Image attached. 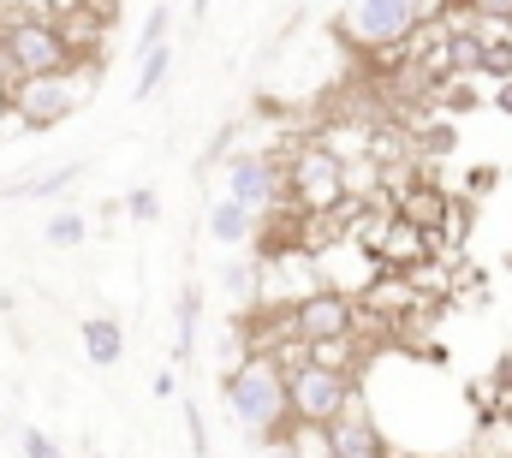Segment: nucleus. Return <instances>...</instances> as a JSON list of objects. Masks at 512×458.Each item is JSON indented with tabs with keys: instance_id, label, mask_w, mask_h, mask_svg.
<instances>
[{
	"instance_id": "nucleus-11",
	"label": "nucleus",
	"mask_w": 512,
	"mask_h": 458,
	"mask_svg": "<svg viewBox=\"0 0 512 458\" xmlns=\"http://www.w3.org/2000/svg\"><path fill=\"white\" fill-rule=\"evenodd\" d=\"M167 72H173V48L161 42V48H149V54L137 60V84H131V102H149V96L167 84Z\"/></svg>"
},
{
	"instance_id": "nucleus-9",
	"label": "nucleus",
	"mask_w": 512,
	"mask_h": 458,
	"mask_svg": "<svg viewBox=\"0 0 512 458\" xmlns=\"http://www.w3.org/2000/svg\"><path fill=\"white\" fill-rule=\"evenodd\" d=\"M203 232H209L215 244H227V250H245V244L256 238V209L239 203V197H221V203L209 209V227Z\"/></svg>"
},
{
	"instance_id": "nucleus-8",
	"label": "nucleus",
	"mask_w": 512,
	"mask_h": 458,
	"mask_svg": "<svg viewBox=\"0 0 512 458\" xmlns=\"http://www.w3.org/2000/svg\"><path fill=\"white\" fill-rule=\"evenodd\" d=\"M358 48H399L417 30V0H358L340 24Z\"/></svg>"
},
{
	"instance_id": "nucleus-18",
	"label": "nucleus",
	"mask_w": 512,
	"mask_h": 458,
	"mask_svg": "<svg viewBox=\"0 0 512 458\" xmlns=\"http://www.w3.org/2000/svg\"><path fill=\"white\" fill-rule=\"evenodd\" d=\"M24 458H66V453H60V441H54V435L24 429Z\"/></svg>"
},
{
	"instance_id": "nucleus-20",
	"label": "nucleus",
	"mask_w": 512,
	"mask_h": 458,
	"mask_svg": "<svg viewBox=\"0 0 512 458\" xmlns=\"http://www.w3.org/2000/svg\"><path fill=\"white\" fill-rule=\"evenodd\" d=\"M173 393H179V375H173V369H161V375H155V399H173Z\"/></svg>"
},
{
	"instance_id": "nucleus-7",
	"label": "nucleus",
	"mask_w": 512,
	"mask_h": 458,
	"mask_svg": "<svg viewBox=\"0 0 512 458\" xmlns=\"http://www.w3.org/2000/svg\"><path fill=\"white\" fill-rule=\"evenodd\" d=\"M221 173H227V197L251 203L256 215L280 209V197H286V167H280L274 155H256V149H233Z\"/></svg>"
},
{
	"instance_id": "nucleus-21",
	"label": "nucleus",
	"mask_w": 512,
	"mask_h": 458,
	"mask_svg": "<svg viewBox=\"0 0 512 458\" xmlns=\"http://www.w3.org/2000/svg\"><path fill=\"white\" fill-rule=\"evenodd\" d=\"M495 108H501V114H512V78H501V96H495Z\"/></svg>"
},
{
	"instance_id": "nucleus-13",
	"label": "nucleus",
	"mask_w": 512,
	"mask_h": 458,
	"mask_svg": "<svg viewBox=\"0 0 512 458\" xmlns=\"http://www.w3.org/2000/svg\"><path fill=\"white\" fill-rule=\"evenodd\" d=\"M42 238H48L54 250H78V244L90 238V221H84V215H54V221L42 227Z\"/></svg>"
},
{
	"instance_id": "nucleus-22",
	"label": "nucleus",
	"mask_w": 512,
	"mask_h": 458,
	"mask_svg": "<svg viewBox=\"0 0 512 458\" xmlns=\"http://www.w3.org/2000/svg\"><path fill=\"white\" fill-rule=\"evenodd\" d=\"M90 458H102V453H90Z\"/></svg>"
},
{
	"instance_id": "nucleus-2",
	"label": "nucleus",
	"mask_w": 512,
	"mask_h": 458,
	"mask_svg": "<svg viewBox=\"0 0 512 458\" xmlns=\"http://www.w3.org/2000/svg\"><path fill=\"white\" fill-rule=\"evenodd\" d=\"M286 369V393H292V423H334L346 405H352V381L340 363H322V357H304V363H280Z\"/></svg>"
},
{
	"instance_id": "nucleus-5",
	"label": "nucleus",
	"mask_w": 512,
	"mask_h": 458,
	"mask_svg": "<svg viewBox=\"0 0 512 458\" xmlns=\"http://www.w3.org/2000/svg\"><path fill=\"white\" fill-rule=\"evenodd\" d=\"M352 298L346 292H334V286H316V292H304L292 310H286V334L304 345H340L352 340Z\"/></svg>"
},
{
	"instance_id": "nucleus-15",
	"label": "nucleus",
	"mask_w": 512,
	"mask_h": 458,
	"mask_svg": "<svg viewBox=\"0 0 512 458\" xmlns=\"http://www.w3.org/2000/svg\"><path fill=\"white\" fill-rule=\"evenodd\" d=\"M78 173H84V167H60V173H48V179L18 185V197H60V191H72V185H78Z\"/></svg>"
},
{
	"instance_id": "nucleus-10",
	"label": "nucleus",
	"mask_w": 512,
	"mask_h": 458,
	"mask_svg": "<svg viewBox=\"0 0 512 458\" xmlns=\"http://www.w3.org/2000/svg\"><path fill=\"white\" fill-rule=\"evenodd\" d=\"M78 340H84V357H90L96 369H114V363L126 357V328H120L114 316H84Z\"/></svg>"
},
{
	"instance_id": "nucleus-1",
	"label": "nucleus",
	"mask_w": 512,
	"mask_h": 458,
	"mask_svg": "<svg viewBox=\"0 0 512 458\" xmlns=\"http://www.w3.org/2000/svg\"><path fill=\"white\" fill-rule=\"evenodd\" d=\"M221 393H227V411H233V423L245 429V441L262 447V441L292 435V393H286L280 357H268V351L239 357V363L221 375Z\"/></svg>"
},
{
	"instance_id": "nucleus-12",
	"label": "nucleus",
	"mask_w": 512,
	"mask_h": 458,
	"mask_svg": "<svg viewBox=\"0 0 512 458\" xmlns=\"http://www.w3.org/2000/svg\"><path fill=\"white\" fill-rule=\"evenodd\" d=\"M197 316H203V286H185V292H179V340H173V363H191Z\"/></svg>"
},
{
	"instance_id": "nucleus-6",
	"label": "nucleus",
	"mask_w": 512,
	"mask_h": 458,
	"mask_svg": "<svg viewBox=\"0 0 512 458\" xmlns=\"http://www.w3.org/2000/svg\"><path fill=\"white\" fill-rule=\"evenodd\" d=\"M286 197H298L304 215H328V209H340V203H346V167H340V155H328V149H304V155L286 167Z\"/></svg>"
},
{
	"instance_id": "nucleus-17",
	"label": "nucleus",
	"mask_w": 512,
	"mask_h": 458,
	"mask_svg": "<svg viewBox=\"0 0 512 458\" xmlns=\"http://www.w3.org/2000/svg\"><path fill=\"white\" fill-rule=\"evenodd\" d=\"M126 215L137 221V227H149V221H161V197H155L149 185H143V191H131V197H126Z\"/></svg>"
},
{
	"instance_id": "nucleus-14",
	"label": "nucleus",
	"mask_w": 512,
	"mask_h": 458,
	"mask_svg": "<svg viewBox=\"0 0 512 458\" xmlns=\"http://www.w3.org/2000/svg\"><path fill=\"white\" fill-rule=\"evenodd\" d=\"M167 30H173V6H149V18H143V30H137V54L161 48V42H167Z\"/></svg>"
},
{
	"instance_id": "nucleus-19",
	"label": "nucleus",
	"mask_w": 512,
	"mask_h": 458,
	"mask_svg": "<svg viewBox=\"0 0 512 458\" xmlns=\"http://www.w3.org/2000/svg\"><path fill=\"white\" fill-rule=\"evenodd\" d=\"M256 458H310V453H304L292 435H280V441H262V447H256Z\"/></svg>"
},
{
	"instance_id": "nucleus-3",
	"label": "nucleus",
	"mask_w": 512,
	"mask_h": 458,
	"mask_svg": "<svg viewBox=\"0 0 512 458\" xmlns=\"http://www.w3.org/2000/svg\"><path fill=\"white\" fill-rule=\"evenodd\" d=\"M0 54L12 60L18 78L72 66V42H66V30L54 18H12V24H0Z\"/></svg>"
},
{
	"instance_id": "nucleus-16",
	"label": "nucleus",
	"mask_w": 512,
	"mask_h": 458,
	"mask_svg": "<svg viewBox=\"0 0 512 458\" xmlns=\"http://www.w3.org/2000/svg\"><path fill=\"white\" fill-rule=\"evenodd\" d=\"M405 221H417V227H435V221H441V197H435V191H411V203H405Z\"/></svg>"
},
{
	"instance_id": "nucleus-4",
	"label": "nucleus",
	"mask_w": 512,
	"mask_h": 458,
	"mask_svg": "<svg viewBox=\"0 0 512 458\" xmlns=\"http://www.w3.org/2000/svg\"><path fill=\"white\" fill-rule=\"evenodd\" d=\"M78 102H84V84H78L72 66H60V72H36V78H18V84H12V114L24 119L30 131H48V125L72 119L78 114Z\"/></svg>"
}]
</instances>
